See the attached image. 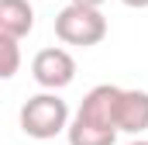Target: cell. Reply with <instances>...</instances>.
<instances>
[{"label":"cell","instance_id":"cell-1","mask_svg":"<svg viewBox=\"0 0 148 145\" xmlns=\"http://www.w3.org/2000/svg\"><path fill=\"white\" fill-rule=\"evenodd\" d=\"M69 104L59 97V90H45V93H35L21 104V131L28 138H38V142H48L62 131H69Z\"/></svg>","mask_w":148,"mask_h":145},{"label":"cell","instance_id":"cell-2","mask_svg":"<svg viewBox=\"0 0 148 145\" xmlns=\"http://www.w3.org/2000/svg\"><path fill=\"white\" fill-rule=\"evenodd\" d=\"M55 38L66 45H79V48H93L107 38V17L100 14V7H83V3H69L55 14Z\"/></svg>","mask_w":148,"mask_h":145},{"label":"cell","instance_id":"cell-3","mask_svg":"<svg viewBox=\"0 0 148 145\" xmlns=\"http://www.w3.org/2000/svg\"><path fill=\"white\" fill-rule=\"evenodd\" d=\"M31 76H35V83L41 90H66L76 79V59L66 48L48 45L31 59Z\"/></svg>","mask_w":148,"mask_h":145},{"label":"cell","instance_id":"cell-4","mask_svg":"<svg viewBox=\"0 0 148 145\" xmlns=\"http://www.w3.org/2000/svg\"><path fill=\"white\" fill-rule=\"evenodd\" d=\"M121 97H124V86L100 83V86H93V90L83 97V104H79V110H76V114H79V117H86V121H93V124H103V128L121 131V128H117Z\"/></svg>","mask_w":148,"mask_h":145},{"label":"cell","instance_id":"cell-5","mask_svg":"<svg viewBox=\"0 0 148 145\" xmlns=\"http://www.w3.org/2000/svg\"><path fill=\"white\" fill-rule=\"evenodd\" d=\"M117 128L127 131V135L148 131V90H124L121 114H117Z\"/></svg>","mask_w":148,"mask_h":145},{"label":"cell","instance_id":"cell-6","mask_svg":"<svg viewBox=\"0 0 148 145\" xmlns=\"http://www.w3.org/2000/svg\"><path fill=\"white\" fill-rule=\"evenodd\" d=\"M35 31V10L28 0H0V35L28 38Z\"/></svg>","mask_w":148,"mask_h":145},{"label":"cell","instance_id":"cell-7","mask_svg":"<svg viewBox=\"0 0 148 145\" xmlns=\"http://www.w3.org/2000/svg\"><path fill=\"white\" fill-rule=\"evenodd\" d=\"M66 138H69V145H114L117 142V131H114V128H103V124H93V121H86V117H79V114H73Z\"/></svg>","mask_w":148,"mask_h":145},{"label":"cell","instance_id":"cell-8","mask_svg":"<svg viewBox=\"0 0 148 145\" xmlns=\"http://www.w3.org/2000/svg\"><path fill=\"white\" fill-rule=\"evenodd\" d=\"M21 38L0 35V52H3V66H0V76L3 79H14L17 76V66H21V48H17Z\"/></svg>","mask_w":148,"mask_h":145},{"label":"cell","instance_id":"cell-9","mask_svg":"<svg viewBox=\"0 0 148 145\" xmlns=\"http://www.w3.org/2000/svg\"><path fill=\"white\" fill-rule=\"evenodd\" d=\"M124 7H131V10H145L148 7V0H121Z\"/></svg>","mask_w":148,"mask_h":145},{"label":"cell","instance_id":"cell-10","mask_svg":"<svg viewBox=\"0 0 148 145\" xmlns=\"http://www.w3.org/2000/svg\"><path fill=\"white\" fill-rule=\"evenodd\" d=\"M69 3H83V7H103V0H69Z\"/></svg>","mask_w":148,"mask_h":145},{"label":"cell","instance_id":"cell-11","mask_svg":"<svg viewBox=\"0 0 148 145\" xmlns=\"http://www.w3.org/2000/svg\"><path fill=\"white\" fill-rule=\"evenodd\" d=\"M127 145H148V138H134V142H127Z\"/></svg>","mask_w":148,"mask_h":145}]
</instances>
